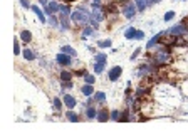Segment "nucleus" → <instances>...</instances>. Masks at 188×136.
I'll list each match as a JSON object with an SVG mask.
<instances>
[{"instance_id": "obj_16", "label": "nucleus", "mask_w": 188, "mask_h": 136, "mask_svg": "<svg viewBox=\"0 0 188 136\" xmlns=\"http://www.w3.org/2000/svg\"><path fill=\"white\" fill-rule=\"evenodd\" d=\"M66 116H67V119H69V121H71V123H79V119H81V118H79V116L76 114V113H72V111H71V109L67 111V114H66Z\"/></svg>"}, {"instance_id": "obj_10", "label": "nucleus", "mask_w": 188, "mask_h": 136, "mask_svg": "<svg viewBox=\"0 0 188 136\" xmlns=\"http://www.w3.org/2000/svg\"><path fill=\"white\" fill-rule=\"evenodd\" d=\"M59 19H60V29L62 30H67L69 27V17H67V13H62L60 12V15H59Z\"/></svg>"}, {"instance_id": "obj_12", "label": "nucleus", "mask_w": 188, "mask_h": 136, "mask_svg": "<svg viewBox=\"0 0 188 136\" xmlns=\"http://www.w3.org/2000/svg\"><path fill=\"white\" fill-rule=\"evenodd\" d=\"M109 118H111V114L107 113V109H101V111H98V121L104 123V121H107Z\"/></svg>"}, {"instance_id": "obj_32", "label": "nucleus", "mask_w": 188, "mask_h": 136, "mask_svg": "<svg viewBox=\"0 0 188 136\" xmlns=\"http://www.w3.org/2000/svg\"><path fill=\"white\" fill-rule=\"evenodd\" d=\"M13 52H15V54H20V47H19V40H15V42H13Z\"/></svg>"}, {"instance_id": "obj_15", "label": "nucleus", "mask_w": 188, "mask_h": 136, "mask_svg": "<svg viewBox=\"0 0 188 136\" xmlns=\"http://www.w3.org/2000/svg\"><path fill=\"white\" fill-rule=\"evenodd\" d=\"M30 9H32V10H34V12H35V15H37L39 19H40V22H46V15H44V12H42V10H40V9H39L37 5H32Z\"/></svg>"}, {"instance_id": "obj_26", "label": "nucleus", "mask_w": 188, "mask_h": 136, "mask_svg": "<svg viewBox=\"0 0 188 136\" xmlns=\"http://www.w3.org/2000/svg\"><path fill=\"white\" fill-rule=\"evenodd\" d=\"M52 106L56 108V111H60V108H62V102H60L59 98H54V101H52Z\"/></svg>"}, {"instance_id": "obj_24", "label": "nucleus", "mask_w": 188, "mask_h": 136, "mask_svg": "<svg viewBox=\"0 0 188 136\" xmlns=\"http://www.w3.org/2000/svg\"><path fill=\"white\" fill-rule=\"evenodd\" d=\"M71 77H72V74L69 72V71H62L60 72V81L64 82V81H71Z\"/></svg>"}, {"instance_id": "obj_5", "label": "nucleus", "mask_w": 188, "mask_h": 136, "mask_svg": "<svg viewBox=\"0 0 188 136\" xmlns=\"http://www.w3.org/2000/svg\"><path fill=\"white\" fill-rule=\"evenodd\" d=\"M56 61H57V64H60V66H66V67L72 66V55L66 54V52H60V54H57V55H56Z\"/></svg>"}, {"instance_id": "obj_37", "label": "nucleus", "mask_w": 188, "mask_h": 136, "mask_svg": "<svg viewBox=\"0 0 188 136\" xmlns=\"http://www.w3.org/2000/svg\"><path fill=\"white\" fill-rule=\"evenodd\" d=\"M39 2H40V5H44V7H46L47 4H49V0H39Z\"/></svg>"}, {"instance_id": "obj_35", "label": "nucleus", "mask_w": 188, "mask_h": 136, "mask_svg": "<svg viewBox=\"0 0 188 136\" xmlns=\"http://www.w3.org/2000/svg\"><path fill=\"white\" fill-rule=\"evenodd\" d=\"M138 54H140V49H136V51L133 52V55H131V61H134V57H138Z\"/></svg>"}, {"instance_id": "obj_11", "label": "nucleus", "mask_w": 188, "mask_h": 136, "mask_svg": "<svg viewBox=\"0 0 188 136\" xmlns=\"http://www.w3.org/2000/svg\"><path fill=\"white\" fill-rule=\"evenodd\" d=\"M86 118H87V119H94V118H98V111H96V108H94L93 104L86 108Z\"/></svg>"}, {"instance_id": "obj_3", "label": "nucleus", "mask_w": 188, "mask_h": 136, "mask_svg": "<svg viewBox=\"0 0 188 136\" xmlns=\"http://www.w3.org/2000/svg\"><path fill=\"white\" fill-rule=\"evenodd\" d=\"M168 32L173 34V35H178V37H183V35L188 34V25H185L183 22H181V24H178V25H173Z\"/></svg>"}, {"instance_id": "obj_36", "label": "nucleus", "mask_w": 188, "mask_h": 136, "mask_svg": "<svg viewBox=\"0 0 188 136\" xmlns=\"http://www.w3.org/2000/svg\"><path fill=\"white\" fill-rule=\"evenodd\" d=\"M148 2V5H154V4H158V2H161V0H146Z\"/></svg>"}, {"instance_id": "obj_17", "label": "nucleus", "mask_w": 188, "mask_h": 136, "mask_svg": "<svg viewBox=\"0 0 188 136\" xmlns=\"http://www.w3.org/2000/svg\"><path fill=\"white\" fill-rule=\"evenodd\" d=\"M20 39L27 44V42H30V40H32V34H30L29 30H22V32H20Z\"/></svg>"}, {"instance_id": "obj_13", "label": "nucleus", "mask_w": 188, "mask_h": 136, "mask_svg": "<svg viewBox=\"0 0 188 136\" xmlns=\"http://www.w3.org/2000/svg\"><path fill=\"white\" fill-rule=\"evenodd\" d=\"M81 93L84 94V96H94V87L93 84H84L81 87Z\"/></svg>"}, {"instance_id": "obj_22", "label": "nucleus", "mask_w": 188, "mask_h": 136, "mask_svg": "<svg viewBox=\"0 0 188 136\" xmlns=\"http://www.w3.org/2000/svg\"><path fill=\"white\" fill-rule=\"evenodd\" d=\"M94 101L96 102H104L106 101V94L104 93H94Z\"/></svg>"}, {"instance_id": "obj_27", "label": "nucleus", "mask_w": 188, "mask_h": 136, "mask_svg": "<svg viewBox=\"0 0 188 136\" xmlns=\"http://www.w3.org/2000/svg\"><path fill=\"white\" fill-rule=\"evenodd\" d=\"M49 24H51L52 27H59V20H57V17H54V15H49Z\"/></svg>"}, {"instance_id": "obj_31", "label": "nucleus", "mask_w": 188, "mask_h": 136, "mask_svg": "<svg viewBox=\"0 0 188 136\" xmlns=\"http://www.w3.org/2000/svg\"><path fill=\"white\" fill-rule=\"evenodd\" d=\"M60 12H62V13H67V15H69V13H71L69 5H60Z\"/></svg>"}, {"instance_id": "obj_2", "label": "nucleus", "mask_w": 188, "mask_h": 136, "mask_svg": "<svg viewBox=\"0 0 188 136\" xmlns=\"http://www.w3.org/2000/svg\"><path fill=\"white\" fill-rule=\"evenodd\" d=\"M71 19H72L76 24H79V25H81V24H82V25H86V24L91 20L89 13H87V10H86L84 7H79V9H77L76 12L71 15Z\"/></svg>"}, {"instance_id": "obj_18", "label": "nucleus", "mask_w": 188, "mask_h": 136, "mask_svg": "<svg viewBox=\"0 0 188 136\" xmlns=\"http://www.w3.org/2000/svg\"><path fill=\"white\" fill-rule=\"evenodd\" d=\"M134 35H136V29H134V27H129V29H126V32H124V37L126 39H134Z\"/></svg>"}, {"instance_id": "obj_33", "label": "nucleus", "mask_w": 188, "mask_h": 136, "mask_svg": "<svg viewBox=\"0 0 188 136\" xmlns=\"http://www.w3.org/2000/svg\"><path fill=\"white\" fill-rule=\"evenodd\" d=\"M20 4H22V7H24V9H30V7H32V5L29 4V0H20Z\"/></svg>"}, {"instance_id": "obj_4", "label": "nucleus", "mask_w": 188, "mask_h": 136, "mask_svg": "<svg viewBox=\"0 0 188 136\" xmlns=\"http://www.w3.org/2000/svg\"><path fill=\"white\" fill-rule=\"evenodd\" d=\"M136 9H138L136 5L133 4V2H129V4H124L121 10H123V15L126 19H133L134 15H136Z\"/></svg>"}, {"instance_id": "obj_30", "label": "nucleus", "mask_w": 188, "mask_h": 136, "mask_svg": "<svg viewBox=\"0 0 188 136\" xmlns=\"http://www.w3.org/2000/svg\"><path fill=\"white\" fill-rule=\"evenodd\" d=\"M119 118H121V113L118 109H114L111 113V119H114V121H119Z\"/></svg>"}, {"instance_id": "obj_38", "label": "nucleus", "mask_w": 188, "mask_h": 136, "mask_svg": "<svg viewBox=\"0 0 188 136\" xmlns=\"http://www.w3.org/2000/svg\"><path fill=\"white\" fill-rule=\"evenodd\" d=\"M93 5H101V0H94Z\"/></svg>"}, {"instance_id": "obj_25", "label": "nucleus", "mask_w": 188, "mask_h": 136, "mask_svg": "<svg viewBox=\"0 0 188 136\" xmlns=\"http://www.w3.org/2000/svg\"><path fill=\"white\" fill-rule=\"evenodd\" d=\"M84 82H86V84H94V82H96V77H94L93 74H86V76H84Z\"/></svg>"}, {"instance_id": "obj_8", "label": "nucleus", "mask_w": 188, "mask_h": 136, "mask_svg": "<svg viewBox=\"0 0 188 136\" xmlns=\"http://www.w3.org/2000/svg\"><path fill=\"white\" fill-rule=\"evenodd\" d=\"M64 104H66V108H67V109H74L77 102H76V99H74L71 94H66V96H64Z\"/></svg>"}, {"instance_id": "obj_34", "label": "nucleus", "mask_w": 188, "mask_h": 136, "mask_svg": "<svg viewBox=\"0 0 188 136\" xmlns=\"http://www.w3.org/2000/svg\"><path fill=\"white\" fill-rule=\"evenodd\" d=\"M145 37V34L141 32V30H136V35H134V39H138V40H141V39Z\"/></svg>"}, {"instance_id": "obj_6", "label": "nucleus", "mask_w": 188, "mask_h": 136, "mask_svg": "<svg viewBox=\"0 0 188 136\" xmlns=\"http://www.w3.org/2000/svg\"><path fill=\"white\" fill-rule=\"evenodd\" d=\"M60 12V5L57 4V2H54V0H51L49 4L46 5V13L47 15H54V13Z\"/></svg>"}, {"instance_id": "obj_19", "label": "nucleus", "mask_w": 188, "mask_h": 136, "mask_svg": "<svg viewBox=\"0 0 188 136\" xmlns=\"http://www.w3.org/2000/svg\"><path fill=\"white\" fill-rule=\"evenodd\" d=\"M22 55H24V57H25L27 61H34V59H35L34 52L30 51V49H24V52H22Z\"/></svg>"}, {"instance_id": "obj_20", "label": "nucleus", "mask_w": 188, "mask_h": 136, "mask_svg": "<svg viewBox=\"0 0 188 136\" xmlns=\"http://www.w3.org/2000/svg\"><path fill=\"white\" fill-rule=\"evenodd\" d=\"M62 52H66V54H69V55H72V57H76V55H77V52L74 51L71 46H62Z\"/></svg>"}, {"instance_id": "obj_1", "label": "nucleus", "mask_w": 188, "mask_h": 136, "mask_svg": "<svg viewBox=\"0 0 188 136\" xmlns=\"http://www.w3.org/2000/svg\"><path fill=\"white\" fill-rule=\"evenodd\" d=\"M170 61H171V52L168 51V47H158V51L153 54V62L156 66L170 64Z\"/></svg>"}, {"instance_id": "obj_23", "label": "nucleus", "mask_w": 188, "mask_h": 136, "mask_svg": "<svg viewBox=\"0 0 188 136\" xmlns=\"http://www.w3.org/2000/svg\"><path fill=\"white\" fill-rule=\"evenodd\" d=\"M89 35H96V32H94V29L93 27H86L84 30H82V37H89Z\"/></svg>"}, {"instance_id": "obj_14", "label": "nucleus", "mask_w": 188, "mask_h": 136, "mask_svg": "<svg viewBox=\"0 0 188 136\" xmlns=\"http://www.w3.org/2000/svg\"><path fill=\"white\" fill-rule=\"evenodd\" d=\"M104 66L106 62H101V61H94V72L96 74H101L104 71Z\"/></svg>"}, {"instance_id": "obj_7", "label": "nucleus", "mask_w": 188, "mask_h": 136, "mask_svg": "<svg viewBox=\"0 0 188 136\" xmlns=\"http://www.w3.org/2000/svg\"><path fill=\"white\" fill-rule=\"evenodd\" d=\"M121 74H123V67H121V66H114V67L111 69V71H109V74H107V77H109V81H118V79H119V76Z\"/></svg>"}, {"instance_id": "obj_21", "label": "nucleus", "mask_w": 188, "mask_h": 136, "mask_svg": "<svg viewBox=\"0 0 188 136\" xmlns=\"http://www.w3.org/2000/svg\"><path fill=\"white\" fill-rule=\"evenodd\" d=\"M134 4H136V7H138V10H146V5H148V2L146 0H134Z\"/></svg>"}, {"instance_id": "obj_28", "label": "nucleus", "mask_w": 188, "mask_h": 136, "mask_svg": "<svg viewBox=\"0 0 188 136\" xmlns=\"http://www.w3.org/2000/svg\"><path fill=\"white\" fill-rule=\"evenodd\" d=\"M98 46H99V47H111V39H106V40H99Z\"/></svg>"}, {"instance_id": "obj_29", "label": "nucleus", "mask_w": 188, "mask_h": 136, "mask_svg": "<svg viewBox=\"0 0 188 136\" xmlns=\"http://www.w3.org/2000/svg\"><path fill=\"white\" fill-rule=\"evenodd\" d=\"M173 19H175V12H173V10H170V12L165 13V20H166V22L173 20Z\"/></svg>"}, {"instance_id": "obj_9", "label": "nucleus", "mask_w": 188, "mask_h": 136, "mask_svg": "<svg viewBox=\"0 0 188 136\" xmlns=\"http://www.w3.org/2000/svg\"><path fill=\"white\" fill-rule=\"evenodd\" d=\"M163 34H165V32H160V34H156L154 35L153 39H150V42L146 44V49H153L154 46H156V44L160 42V40H161V37H163Z\"/></svg>"}]
</instances>
